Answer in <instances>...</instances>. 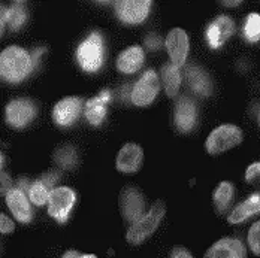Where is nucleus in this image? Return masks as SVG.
Returning <instances> with one entry per match:
<instances>
[{"label":"nucleus","instance_id":"f257e3e1","mask_svg":"<svg viewBox=\"0 0 260 258\" xmlns=\"http://www.w3.org/2000/svg\"><path fill=\"white\" fill-rule=\"evenodd\" d=\"M31 67V57L21 47H8L0 55V72L5 81L20 82L30 73Z\"/></svg>","mask_w":260,"mask_h":258},{"label":"nucleus","instance_id":"f03ea898","mask_svg":"<svg viewBox=\"0 0 260 258\" xmlns=\"http://www.w3.org/2000/svg\"><path fill=\"white\" fill-rule=\"evenodd\" d=\"M165 213H166V205L161 200H157L153 207L139 221H136L135 224L130 226L127 234H126L127 242H130L132 245L142 243L147 237H150L153 233L156 232L160 221L165 216Z\"/></svg>","mask_w":260,"mask_h":258},{"label":"nucleus","instance_id":"7ed1b4c3","mask_svg":"<svg viewBox=\"0 0 260 258\" xmlns=\"http://www.w3.org/2000/svg\"><path fill=\"white\" fill-rule=\"evenodd\" d=\"M242 142V131L234 124H223L209 133L207 139V151L209 154H220L232 150Z\"/></svg>","mask_w":260,"mask_h":258},{"label":"nucleus","instance_id":"20e7f679","mask_svg":"<svg viewBox=\"0 0 260 258\" xmlns=\"http://www.w3.org/2000/svg\"><path fill=\"white\" fill-rule=\"evenodd\" d=\"M79 64L87 72H96L104 63V41L99 33H91L77 51Z\"/></svg>","mask_w":260,"mask_h":258},{"label":"nucleus","instance_id":"39448f33","mask_svg":"<svg viewBox=\"0 0 260 258\" xmlns=\"http://www.w3.org/2000/svg\"><path fill=\"white\" fill-rule=\"evenodd\" d=\"M118 205H120L123 218L130 224H135L136 221H139L145 215L144 213V209H145L144 194L141 193L139 188H136L133 185L126 187L121 191L120 199H118Z\"/></svg>","mask_w":260,"mask_h":258},{"label":"nucleus","instance_id":"423d86ee","mask_svg":"<svg viewBox=\"0 0 260 258\" xmlns=\"http://www.w3.org/2000/svg\"><path fill=\"white\" fill-rule=\"evenodd\" d=\"M75 203V193L69 187H57L50 194L48 213L60 223H64Z\"/></svg>","mask_w":260,"mask_h":258},{"label":"nucleus","instance_id":"0eeeda50","mask_svg":"<svg viewBox=\"0 0 260 258\" xmlns=\"http://www.w3.org/2000/svg\"><path fill=\"white\" fill-rule=\"evenodd\" d=\"M160 88L158 77L154 70H147L132 88V102L136 106H147L156 99Z\"/></svg>","mask_w":260,"mask_h":258},{"label":"nucleus","instance_id":"6e6552de","mask_svg":"<svg viewBox=\"0 0 260 258\" xmlns=\"http://www.w3.org/2000/svg\"><path fill=\"white\" fill-rule=\"evenodd\" d=\"M150 5V0H123L115 3V12L121 21L138 24L148 17Z\"/></svg>","mask_w":260,"mask_h":258},{"label":"nucleus","instance_id":"1a4fd4ad","mask_svg":"<svg viewBox=\"0 0 260 258\" xmlns=\"http://www.w3.org/2000/svg\"><path fill=\"white\" fill-rule=\"evenodd\" d=\"M36 117V107L27 99L12 100L6 106V121L12 127H24Z\"/></svg>","mask_w":260,"mask_h":258},{"label":"nucleus","instance_id":"9d476101","mask_svg":"<svg viewBox=\"0 0 260 258\" xmlns=\"http://www.w3.org/2000/svg\"><path fill=\"white\" fill-rule=\"evenodd\" d=\"M188 36L182 28H172L166 38V50L169 52L171 61L180 67L185 63L188 54Z\"/></svg>","mask_w":260,"mask_h":258},{"label":"nucleus","instance_id":"9b49d317","mask_svg":"<svg viewBox=\"0 0 260 258\" xmlns=\"http://www.w3.org/2000/svg\"><path fill=\"white\" fill-rule=\"evenodd\" d=\"M144 160V153L142 148L136 143H126L117 154L115 158V166L117 170L123 173H136Z\"/></svg>","mask_w":260,"mask_h":258},{"label":"nucleus","instance_id":"f8f14e48","mask_svg":"<svg viewBox=\"0 0 260 258\" xmlns=\"http://www.w3.org/2000/svg\"><path fill=\"white\" fill-rule=\"evenodd\" d=\"M245 246L235 237L220 239L205 252V258H245Z\"/></svg>","mask_w":260,"mask_h":258},{"label":"nucleus","instance_id":"ddd939ff","mask_svg":"<svg viewBox=\"0 0 260 258\" xmlns=\"http://www.w3.org/2000/svg\"><path fill=\"white\" fill-rule=\"evenodd\" d=\"M81 112V100L78 97H66L60 100L52 109V118L58 126H71Z\"/></svg>","mask_w":260,"mask_h":258},{"label":"nucleus","instance_id":"4468645a","mask_svg":"<svg viewBox=\"0 0 260 258\" xmlns=\"http://www.w3.org/2000/svg\"><path fill=\"white\" fill-rule=\"evenodd\" d=\"M6 205L9 206L11 212L14 213V216L21 221V223H28L31 219V209L28 205L26 194L23 190L20 188H11L6 194Z\"/></svg>","mask_w":260,"mask_h":258},{"label":"nucleus","instance_id":"2eb2a0df","mask_svg":"<svg viewBox=\"0 0 260 258\" xmlns=\"http://www.w3.org/2000/svg\"><path fill=\"white\" fill-rule=\"evenodd\" d=\"M234 21L226 17L221 15L218 17L207 30V38H208L209 47L212 48H218L220 45H223L234 33Z\"/></svg>","mask_w":260,"mask_h":258},{"label":"nucleus","instance_id":"dca6fc26","mask_svg":"<svg viewBox=\"0 0 260 258\" xmlns=\"http://www.w3.org/2000/svg\"><path fill=\"white\" fill-rule=\"evenodd\" d=\"M144 63V50L141 47H130L117 58V69L123 73H135Z\"/></svg>","mask_w":260,"mask_h":258},{"label":"nucleus","instance_id":"f3484780","mask_svg":"<svg viewBox=\"0 0 260 258\" xmlns=\"http://www.w3.org/2000/svg\"><path fill=\"white\" fill-rule=\"evenodd\" d=\"M109 100V91H102L99 96L90 99L85 104V117L90 124L99 126L106 115V102Z\"/></svg>","mask_w":260,"mask_h":258},{"label":"nucleus","instance_id":"a211bd4d","mask_svg":"<svg viewBox=\"0 0 260 258\" xmlns=\"http://www.w3.org/2000/svg\"><path fill=\"white\" fill-rule=\"evenodd\" d=\"M194 120H196V110H194V104L190 99L182 97L181 100L177 104V110H175V121L177 126L182 131H188L194 126Z\"/></svg>","mask_w":260,"mask_h":258},{"label":"nucleus","instance_id":"6ab92c4d","mask_svg":"<svg viewBox=\"0 0 260 258\" xmlns=\"http://www.w3.org/2000/svg\"><path fill=\"white\" fill-rule=\"evenodd\" d=\"M26 17V9H24L23 3H20V2H15L9 9L2 6V31L5 30L6 23L12 30H18L24 24Z\"/></svg>","mask_w":260,"mask_h":258},{"label":"nucleus","instance_id":"aec40b11","mask_svg":"<svg viewBox=\"0 0 260 258\" xmlns=\"http://www.w3.org/2000/svg\"><path fill=\"white\" fill-rule=\"evenodd\" d=\"M260 212V194L251 196L248 200L242 202L239 206H236L229 215V223L231 224H238L245 221L248 216Z\"/></svg>","mask_w":260,"mask_h":258},{"label":"nucleus","instance_id":"412c9836","mask_svg":"<svg viewBox=\"0 0 260 258\" xmlns=\"http://www.w3.org/2000/svg\"><path fill=\"white\" fill-rule=\"evenodd\" d=\"M161 81H163L166 94L169 97H175L181 85V73L172 61L166 63L161 67Z\"/></svg>","mask_w":260,"mask_h":258},{"label":"nucleus","instance_id":"4be33fe9","mask_svg":"<svg viewBox=\"0 0 260 258\" xmlns=\"http://www.w3.org/2000/svg\"><path fill=\"white\" fill-rule=\"evenodd\" d=\"M234 199V185L231 182H221L214 193V205L218 212H224Z\"/></svg>","mask_w":260,"mask_h":258},{"label":"nucleus","instance_id":"5701e85b","mask_svg":"<svg viewBox=\"0 0 260 258\" xmlns=\"http://www.w3.org/2000/svg\"><path fill=\"white\" fill-rule=\"evenodd\" d=\"M187 79L196 93H199V94H208L209 93V79L201 69L190 67L187 70Z\"/></svg>","mask_w":260,"mask_h":258},{"label":"nucleus","instance_id":"b1692460","mask_svg":"<svg viewBox=\"0 0 260 258\" xmlns=\"http://www.w3.org/2000/svg\"><path fill=\"white\" fill-rule=\"evenodd\" d=\"M27 194H28L30 202H33L36 206H42V205L48 203L51 190H50L42 181H36L28 187Z\"/></svg>","mask_w":260,"mask_h":258},{"label":"nucleus","instance_id":"393cba45","mask_svg":"<svg viewBox=\"0 0 260 258\" xmlns=\"http://www.w3.org/2000/svg\"><path fill=\"white\" fill-rule=\"evenodd\" d=\"M54 160L57 164H60L61 167L64 169H71L72 166H75L77 160H78V155L75 148H72L71 145H63L60 146L55 154H54Z\"/></svg>","mask_w":260,"mask_h":258},{"label":"nucleus","instance_id":"a878e982","mask_svg":"<svg viewBox=\"0 0 260 258\" xmlns=\"http://www.w3.org/2000/svg\"><path fill=\"white\" fill-rule=\"evenodd\" d=\"M244 33L248 41L257 42L260 39V15L259 14H250L247 17V23L244 27Z\"/></svg>","mask_w":260,"mask_h":258},{"label":"nucleus","instance_id":"bb28decb","mask_svg":"<svg viewBox=\"0 0 260 258\" xmlns=\"http://www.w3.org/2000/svg\"><path fill=\"white\" fill-rule=\"evenodd\" d=\"M248 245L251 248V251L256 254V255H260V221H256L250 232H248Z\"/></svg>","mask_w":260,"mask_h":258},{"label":"nucleus","instance_id":"cd10ccee","mask_svg":"<svg viewBox=\"0 0 260 258\" xmlns=\"http://www.w3.org/2000/svg\"><path fill=\"white\" fill-rule=\"evenodd\" d=\"M14 230H15V226H14L12 219L8 218L5 213H2V216H0V232L3 233V234H9Z\"/></svg>","mask_w":260,"mask_h":258},{"label":"nucleus","instance_id":"c85d7f7f","mask_svg":"<svg viewBox=\"0 0 260 258\" xmlns=\"http://www.w3.org/2000/svg\"><path fill=\"white\" fill-rule=\"evenodd\" d=\"M58 179V173L57 172H48V173H45L39 181H42L50 190H54V185H55V182Z\"/></svg>","mask_w":260,"mask_h":258},{"label":"nucleus","instance_id":"c756f323","mask_svg":"<svg viewBox=\"0 0 260 258\" xmlns=\"http://www.w3.org/2000/svg\"><path fill=\"white\" fill-rule=\"evenodd\" d=\"M257 176H260V163H254L247 169L245 178H247V181H254Z\"/></svg>","mask_w":260,"mask_h":258},{"label":"nucleus","instance_id":"7c9ffc66","mask_svg":"<svg viewBox=\"0 0 260 258\" xmlns=\"http://www.w3.org/2000/svg\"><path fill=\"white\" fill-rule=\"evenodd\" d=\"M171 258H193V255L182 246H177L174 248L172 254H171Z\"/></svg>","mask_w":260,"mask_h":258},{"label":"nucleus","instance_id":"2f4dec72","mask_svg":"<svg viewBox=\"0 0 260 258\" xmlns=\"http://www.w3.org/2000/svg\"><path fill=\"white\" fill-rule=\"evenodd\" d=\"M8 187H11V179H8V173L2 172V193L3 194H6L9 191Z\"/></svg>","mask_w":260,"mask_h":258},{"label":"nucleus","instance_id":"473e14b6","mask_svg":"<svg viewBox=\"0 0 260 258\" xmlns=\"http://www.w3.org/2000/svg\"><path fill=\"white\" fill-rule=\"evenodd\" d=\"M61 258H81L77 251H74V249H71V251H68V252H64L63 254V257Z\"/></svg>","mask_w":260,"mask_h":258},{"label":"nucleus","instance_id":"72a5a7b5","mask_svg":"<svg viewBox=\"0 0 260 258\" xmlns=\"http://www.w3.org/2000/svg\"><path fill=\"white\" fill-rule=\"evenodd\" d=\"M241 2H223V5H229V6H238Z\"/></svg>","mask_w":260,"mask_h":258},{"label":"nucleus","instance_id":"f704fd0d","mask_svg":"<svg viewBox=\"0 0 260 258\" xmlns=\"http://www.w3.org/2000/svg\"><path fill=\"white\" fill-rule=\"evenodd\" d=\"M81 258H98L96 255H93V254H85V255H81Z\"/></svg>","mask_w":260,"mask_h":258}]
</instances>
